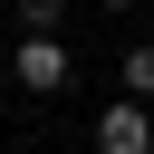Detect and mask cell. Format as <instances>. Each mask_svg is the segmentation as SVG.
Instances as JSON below:
<instances>
[{"label":"cell","instance_id":"6da1fadb","mask_svg":"<svg viewBox=\"0 0 154 154\" xmlns=\"http://www.w3.org/2000/svg\"><path fill=\"white\" fill-rule=\"evenodd\" d=\"M87 144H96V154H154V106L125 87L116 106H96V116H87Z\"/></svg>","mask_w":154,"mask_h":154},{"label":"cell","instance_id":"7a4b0ae2","mask_svg":"<svg viewBox=\"0 0 154 154\" xmlns=\"http://www.w3.org/2000/svg\"><path fill=\"white\" fill-rule=\"evenodd\" d=\"M77 67H67V48H58V29H29L19 48H10V87L19 96H58Z\"/></svg>","mask_w":154,"mask_h":154},{"label":"cell","instance_id":"277c9868","mask_svg":"<svg viewBox=\"0 0 154 154\" xmlns=\"http://www.w3.org/2000/svg\"><path fill=\"white\" fill-rule=\"evenodd\" d=\"M19 29H67V0H10Z\"/></svg>","mask_w":154,"mask_h":154},{"label":"cell","instance_id":"3957f363","mask_svg":"<svg viewBox=\"0 0 154 154\" xmlns=\"http://www.w3.org/2000/svg\"><path fill=\"white\" fill-rule=\"evenodd\" d=\"M116 77H125V87H135V96H144V106H154V38H135V48H125V58H116Z\"/></svg>","mask_w":154,"mask_h":154},{"label":"cell","instance_id":"5b68a950","mask_svg":"<svg viewBox=\"0 0 154 154\" xmlns=\"http://www.w3.org/2000/svg\"><path fill=\"white\" fill-rule=\"evenodd\" d=\"M96 10H135V0H96Z\"/></svg>","mask_w":154,"mask_h":154}]
</instances>
